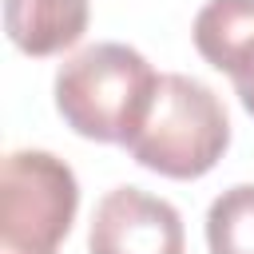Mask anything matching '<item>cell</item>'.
<instances>
[{
    "label": "cell",
    "instance_id": "obj_1",
    "mask_svg": "<svg viewBox=\"0 0 254 254\" xmlns=\"http://www.w3.org/2000/svg\"><path fill=\"white\" fill-rule=\"evenodd\" d=\"M230 143V119L222 99L190 79V75H159L155 95L123 143L131 159L167 179H198L206 175Z\"/></svg>",
    "mask_w": 254,
    "mask_h": 254
},
{
    "label": "cell",
    "instance_id": "obj_2",
    "mask_svg": "<svg viewBox=\"0 0 254 254\" xmlns=\"http://www.w3.org/2000/svg\"><path fill=\"white\" fill-rule=\"evenodd\" d=\"M155 67L127 44H91L56 71V107L64 123L95 143H127L151 95Z\"/></svg>",
    "mask_w": 254,
    "mask_h": 254
},
{
    "label": "cell",
    "instance_id": "obj_3",
    "mask_svg": "<svg viewBox=\"0 0 254 254\" xmlns=\"http://www.w3.org/2000/svg\"><path fill=\"white\" fill-rule=\"evenodd\" d=\"M79 206L71 167L48 151H12L0 171V254H60Z\"/></svg>",
    "mask_w": 254,
    "mask_h": 254
},
{
    "label": "cell",
    "instance_id": "obj_4",
    "mask_svg": "<svg viewBox=\"0 0 254 254\" xmlns=\"http://www.w3.org/2000/svg\"><path fill=\"white\" fill-rule=\"evenodd\" d=\"M87 246L91 254H183V218L167 198L115 187L95 206Z\"/></svg>",
    "mask_w": 254,
    "mask_h": 254
},
{
    "label": "cell",
    "instance_id": "obj_5",
    "mask_svg": "<svg viewBox=\"0 0 254 254\" xmlns=\"http://www.w3.org/2000/svg\"><path fill=\"white\" fill-rule=\"evenodd\" d=\"M198 56L234 83L254 75V0H210L194 16Z\"/></svg>",
    "mask_w": 254,
    "mask_h": 254
},
{
    "label": "cell",
    "instance_id": "obj_6",
    "mask_svg": "<svg viewBox=\"0 0 254 254\" xmlns=\"http://www.w3.org/2000/svg\"><path fill=\"white\" fill-rule=\"evenodd\" d=\"M4 32L28 56H56L87 32V0H4Z\"/></svg>",
    "mask_w": 254,
    "mask_h": 254
},
{
    "label": "cell",
    "instance_id": "obj_7",
    "mask_svg": "<svg viewBox=\"0 0 254 254\" xmlns=\"http://www.w3.org/2000/svg\"><path fill=\"white\" fill-rule=\"evenodd\" d=\"M210 254H254V183L222 190L206 210Z\"/></svg>",
    "mask_w": 254,
    "mask_h": 254
},
{
    "label": "cell",
    "instance_id": "obj_8",
    "mask_svg": "<svg viewBox=\"0 0 254 254\" xmlns=\"http://www.w3.org/2000/svg\"><path fill=\"white\" fill-rule=\"evenodd\" d=\"M234 91H238L242 107H246V111L254 115V75H250V79H238V83H234Z\"/></svg>",
    "mask_w": 254,
    "mask_h": 254
}]
</instances>
